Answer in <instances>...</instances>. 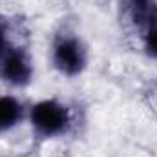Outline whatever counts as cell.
Listing matches in <instances>:
<instances>
[{
    "label": "cell",
    "mask_w": 157,
    "mask_h": 157,
    "mask_svg": "<svg viewBox=\"0 0 157 157\" xmlns=\"http://www.w3.org/2000/svg\"><path fill=\"white\" fill-rule=\"evenodd\" d=\"M130 17L135 24H157V4L155 0H130Z\"/></svg>",
    "instance_id": "277c9868"
},
{
    "label": "cell",
    "mask_w": 157,
    "mask_h": 157,
    "mask_svg": "<svg viewBox=\"0 0 157 157\" xmlns=\"http://www.w3.org/2000/svg\"><path fill=\"white\" fill-rule=\"evenodd\" d=\"M22 117V106L13 97H0V132L15 126Z\"/></svg>",
    "instance_id": "5b68a950"
},
{
    "label": "cell",
    "mask_w": 157,
    "mask_h": 157,
    "mask_svg": "<svg viewBox=\"0 0 157 157\" xmlns=\"http://www.w3.org/2000/svg\"><path fill=\"white\" fill-rule=\"evenodd\" d=\"M146 49L150 55H154L157 59V24H154L148 31V37H146Z\"/></svg>",
    "instance_id": "8992f818"
},
{
    "label": "cell",
    "mask_w": 157,
    "mask_h": 157,
    "mask_svg": "<svg viewBox=\"0 0 157 157\" xmlns=\"http://www.w3.org/2000/svg\"><path fill=\"white\" fill-rule=\"evenodd\" d=\"M4 48H6V39H4V33L0 29V55L4 53Z\"/></svg>",
    "instance_id": "52a82bcc"
},
{
    "label": "cell",
    "mask_w": 157,
    "mask_h": 157,
    "mask_svg": "<svg viewBox=\"0 0 157 157\" xmlns=\"http://www.w3.org/2000/svg\"><path fill=\"white\" fill-rule=\"evenodd\" d=\"M31 122L37 128V132H40L42 135H57L68 128L70 115L62 104L55 101H44L33 106Z\"/></svg>",
    "instance_id": "6da1fadb"
},
{
    "label": "cell",
    "mask_w": 157,
    "mask_h": 157,
    "mask_svg": "<svg viewBox=\"0 0 157 157\" xmlns=\"http://www.w3.org/2000/svg\"><path fill=\"white\" fill-rule=\"evenodd\" d=\"M0 75L4 80L15 86L28 84L31 78V66L24 51L20 49H9L0 64Z\"/></svg>",
    "instance_id": "3957f363"
},
{
    "label": "cell",
    "mask_w": 157,
    "mask_h": 157,
    "mask_svg": "<svg viewBox=\"0 0 157 157\" xmlns=\"http://www.w3.org/2000/svg\"><path fill=\"white\" fill-rule=\"evenodd\" d=\"M55 64L66 75H75L84 68V49L75 39H62L55 46Z\"/></svg>",
    "instance_id": "7a4b0ae2"
}]
</instances>
